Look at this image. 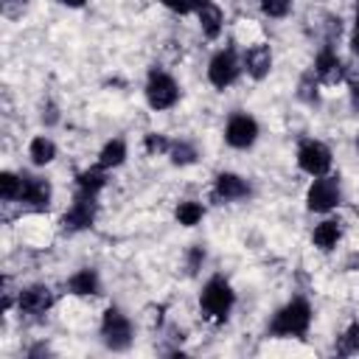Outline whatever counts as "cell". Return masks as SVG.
Listing matches in <instances>:
<instances>
[{"label":"cell","mask_w":359,"mask_h":359,"mask_svg":"<svg viewBox=\"0 0 359 359\" xmlns=\"http://www.w3.org/2000/svg\"><path fill=\"white\" fill-rule=\"evenodd\" d=\"M311 303L306 297H292L289 303H283L272 320H269V334L278 339H300L309 334L311 328Z\"/></svg>","instance_id":"cell-1"},{"label":"cell","mask_w":359,"mask_h":359,"mask_svg":"<svg viewBox=\"0 0 359 359\" xmlns=\"http://www.w3.org/2000/svg\"><path fill=\"white\" fill-rule=\"evenodd\" d=\"M236 306V292L224 275H210L199 292V311L213 323H227Z\"/></svg>","instance_id":"cell-2"},{"label":"cell","mask_w":359,"mask_h":359,"mask_svg":"<svg viewBox=\"0 0 359 359\" xmlns=\"http://www.w3.org/2000/svg\"><path fill=\"white\" fill-rule=\"evenodd\" d=\"M98 337H101V345L112 353H123L132 348L135 342V325L132 320L118 309V306H109L101 317V328H98Z\"/></svg>","instance_id":"cell-3"},{"label":"cell","mask_w":359,"mask_h":359,"mask_svg":"<svg viewBox=\"0 0 359 359\" xmlns=\"http://www.w3.org/2000/svg\"><path fill=\"white\" fill-rule=\"evenodd\" d=\"M143 95H146V104L154 112H163V109H171L180 101V84L163 67H151L149 76H146V84H143Z\"/></svg>","instance_id":"cell-4"},{"label":"cell","mask_w":359,"mask_h":359,"mask_svg":"<svg viewBox=\"0 0 359 359\" xmlns=\"http://www.w3.org/2000/svg\"><path fill=\"white\" fill-rule=\"evenodd\" d=\"M241 70H244V65H241V56H238L236 45H224L208 62V81L216 90H227V87H233L238 81Z\"/></svg>","instance_id":"cell-5"},{"label":"cell","mask_w":359,"mask_h":359,"mask_svg":"<svg viewBox=\"0 0 359 359\" xmlns=\"http://www.w3.org/2000/svg\"><path fill=\"white\" fill-rule=\"evenodd\" d=\"M342 202V185H339V177L334 174H323V177H314L309 191H306V208L311 213H328L334 210L337 205Z\"/></svg>","instance_id":"cell-6"},{"label":"cell","mask_w":359,"mask_h":359,"mask_svg":"<svg viewBox=\"0 0 359 359\" xmlns=\"http://www.w3.org/2000/svg\"><path fill=\"white\" fill-rule=\"evenodd\" d=\"M297 168L309 177H323L331 171V163H334V154L331 149L323 143V140H314V137H306L297 143Z\"/></svg>","instance_id":"cell-7"},{"label":"cell","mask_w":359,"mask_h":359,"mask_svg":"<svg viewBox=\"0 0 359 359\" xmlns=\"http://www.w3.org/2000/svg\"><path fill=\"white\" fill-rule=\"evenodd\" d=\"M95 216H98V196L76 191L70 208H67L65 216H62V230H65V233H81V230H90V227L95 224Z\"/></svg>","instance_id":"cell-8"},{"label":"cell","mask_w":359,"mask_h":359,"mask_svg":"<svg viewBox=\"0 0 359 359\" xmlns=\"http://www.w3.org/2000/svg\"><path fill=\"white\" fill-rule=\"evenodd\" d=\"M258 135H261V126H258V121H255L250 112H241V109H238V112H233V115L227 118V123H224V143H227L230 149L247 151V149L255 146Z\"/></svg>","instance_id":"cell-9"},{"label":"cell","mask_w":359,"mask_h":359,"mask_svg":"<svg viewBox=\"0 0 359 359\" xmlns=\"http://www.w3.org/2000/svg\"><path fill=\"white\" fill-rule=\"evenodd\" d=\"M17 202H20L22 208H28V210L42 213V210H48L50 202H53V185H50L45 177H39V174L22 171V188H20V199H17Z\"/></svg>","instance_id":"cell-10"},{"label":"cell","mask_w":359,"mask_h":359,"mask_svg":"<svg viewBox=\"0 0 359 359\" xmlns=\"http://www.w3.org/2000/svg\"><path fill=\"white\" fill-rule=\"evenodd\" d=\"M311 70H314V76L320 79V84H325V87H337V84H342L345 76H348V73H345V65H342V59H339V53L334 50V45H323V48L317 50Z\"/></svg>","instance_id":"cell-11"},{"label":"cell","mask_w":359,"mask_h":359,"mask_svg":"<svg viewBox=\"0 0 359 359\" xmlns=\"http://www.w3.org/2000/svg\"><path fill=\"white\" fill-rule=\"evenodd\" d=\"M210 196H213L216 202H244V199L252 196V185H250V180L241 177V174L222 171V174H216V180H213Z\"/></svg>","instance_id":"cell-12"},{"label":"cell","mask_w":359,"mask_h":359,"mask_svg":"<svg viewBox=\"0 0 359 359\" xmlns=\"http://www.w3.org/2000/svg\"><path fill=\"white\" fill-rule=\"evenodd\" d=\"M53 292L45 283H28L17 292V311L28 314V317H42L45 311H50L53 306Z\"/></svg>","instance_id":"cell-13"},{"label":"cell","mask_w":359,"mask_h":359,"mask_svg":"<svg viewBox=\"0 0 359 359\" xmlns=\"http://www.w3.org/2000/svg\"><path fill=\"white\" fill-rule=\"evenodd\" d=\"M272 62H275L272 48L264 45V42L250 45V48L244 50V56H241V65H244V70H247V76H250L252 81H264V79L272 73Z\"/></svg>","instance_id":"cell-14"},{"label":"cell","mask_w":359,"mask_h":359,"mask_svg":"<svg viewBox=\"0 0 359 359\" xmlns=\"http://www.w3.org/2000/svg\"><path fill=\"white\" fill-rule=\"evenodd\" d=\"M65 289L76 297H93V294H101V275L98 269L93 266H81L76 269L67 280H65Z\"/></svg>","instance_id":"cell-15"},{"label":"cell","mask_w":359,"mask_h":359,"mask_svg":"<svg viewBox=\"0 0 359 359\" xmlns=\"http://www.w3.org/2000/svg\"><path fill=\"white\" fill-rule=\"evenodd\" d=\"M196 20H199V31L205 39H219L224 28V11L216 0H202L196 8Z\"/></svg>","instance_id":"cell-16"},{"label":"cell","mask_w":359,"mask_h":359,"mask_svg":"<svg viewBox=\"0 0 359 359\" xmlns=\"http://www.w3.org/2000/svg\"><path fill=\"white\" fill-rule=\"evenodd\" d=\"M126 157H129L126 140H123V137H109V140L101 146V151H98V157H95V165L104 168V171H112V168L123 165Z\"/></svg>","instance_id":"cell-17"},{"label":"cell","mask_w":359,"mask_h":359,"mask_svg":"<svg viewBox=\"0 0 359 359\" xmlns=\"http://www.w3.org/2000/svg\"><path fill=\"white\" fill-rule=\"evenodd\" d=\"M339 238H342V224H339V219H323V222L314 224V230H311V244H314L317 250H323V252H331V250L339 244Z\"/></svg>","instance_id":"cell-18"},{"label":"cell","mask_w":359,"mask_h":359,"mask_svg":"<svg viewBox=\"0 0 359 359\" xmlns=\"http://www.w3.org/2000/svg\"><path fill=\"white\" fill-rule=\"evenodd\" d=\"M28 157H31V163H34L36 168L50 165V163L56 160V143H53L48 135H36V137H31V143H28Z\"/></svg>","instance_id":"cell-19"},{"label":"cell","mask_w":359,"mask_h":359,"mask_svg":"<svg viewBox=\"0 0 359 359\" xmlns=\"http://www.w3.org/2000/svg\"><path fill=\"white\" fill-rule=\"evenodd\" d=\"M104 188H107V171H104V168L90 165V168H84V171L76 174V191L98 196Z\"/></svg>","instance_id":"cell-20"},{"label":"cell","mask_w":359,"mask_h":359,"mask_svg":"<svg viewBox=\"0 0 359 359\" xmlns=\"http://www.w3.org/2000/svg\"><path fill=\"white\" fill-rule=\"evenodd\" d=\"M320 79L314 76V70H306L297 81V98L306 104V107H320L323 104V93H320Z\"/></svg>","instance_id":"cell-21"},{"label":"cell","mask_w":359,"mask_h":359,"mask_svg":"<svg viewBox=\"0 0 359 359\" xmlns=\"http://www.w3.org/2000/svg\"><path fill=\"white\" fill-rule=\"evenodd\" d=\"M174 219H177L182 227H196V224L205 219V208H202V202H196V199H182V202L174 208Z\"/></svg>","instance_id":"cell-22"},{"label":"cell","mask_w":359,"mask_h":359,"mask_svg":"<svg viewBox=\"0 0 359 359\" xmlns=\"http://www.w3.org/2000/svg\"><path fill=\"white\" fill-rule=\"evenodd\" d=\"M165 157L171 160V165L185 168V165H194V163H196L199 151H196V146H194L191 140H171V149H168Z\"/></svg>","instance_id":"cell-23"},{"label":"cell","mask_w":359,"mask_h":359,"mask_svg":"<svg viewBox=\"0 0 359 359\" xmlns=\"http://www.w3.org/2000/svg\"><path fill=\"white\" fill-rule=\"evenodd\" d=\"M337 353H342V356H356L359 353V320L348 323V328L337 337Z\"/></svg>","instance_id":"cell-24"},{"label":"cell","mask_w":359,"mask_h":359,"mask_svg":"<svg viewBox=\"0 0 359 359\" xmlns=\"http://www.w3.org/2000/svg\"><path fill=\"white\" fill-rule=\"evenodd\" d=\"M20 188H22V174L14 171H0V199L3 202H17L20 199Z\"/></svg>","instance_id":"cell-25"},{"label":"cell","mask_w":359,"mask_h":359,"mask_svg":"<svg viewBox=\"0 0 359 359\" xmlns=\"http://www.w3.org/2000/svg\"><path fill=\"white\" fill-rule=\"evenodd\" d=\"M258 3V8L269 17V20H283V17H289L292 14V6H294V0H255Z\"/></svg>","instance_id":"cell-26"},{"label":"cell","mask_w":359,"mask_h":359,"mask_svg":"<svg viewBox=\"0 0 359 359\" xmlns=\"http://www.w3.org/2000/svg\"><path fill=\"white\" fill-rule=\"evenodd\" d=\"M143 149H146L149 157H160V154H168L171 140H168L163 132H149V135L143 137Z\"/></svg>","instance_id":"cell-27"},{"label":"cell","mask_w":359,"mask_h":359,"mask_svg":"<svg viewBox=\"0 0 359 359\" xmlns=\"http://www.w3.org/2000/svg\"><path fill=\"white\" fill-rule=\"evenodd\" d=\"M202 0H160L163 8H168L171 14H180V17H188V14H196Z\"/></svg>","instance_id":"cell-28"},{"label":"cell","mask_w":359,"mask_h":359,"mask_svg":"<svg viewBox=\"0 0 359 359\" xmlns=\"http://www.w3.org/2000/svg\"><path fill=\"white\" fill-rule=\"evenodd\" d=\"M25 6H28V0H0V11L6 20H20Z\"/></svg>","instance_id":"cell-29"},{"label":"cell","mask_w":359,"mask_h":359,"mask_svg":"<svg viewBox=\"0 0 359 359\" xmlns=\"http://www.w3.org/2000/svg\"><path fill=\"white\" fill-rule=\"evenodd\" d=\"M202 264H205V247H202V244H194V247L188 250V258H185V266H188V272H191V275H196Z\"/></svg>","instance_id":"cell-30"},{"label":"cell","mask_w":359,"mask_h":359,"mask_svg":"<svg viewBox=\"0 0 359 359\" xmlns=\"http://www.w3.org/2000/svg\"><path fill=\"white\" fill-rule=\"evenodd\" d=\"M348 45H351V53L359 59V6L353 11V25H351V34H348Z\"/></svg>","instance_id":"cell-31"},{"label":"cell","mask_w":359,"mask_h":359,"mask_svg":"<svg viewBox=\"0 0 359 359\" xmlns=\"http://www.w3.org/2000/svg\"><path fill=\"white\" fill-rule=\"evenodd\" d=\"M56 121H59V109H56L53 104H45V107H42V123L53 126Z\"/></svg>","instance_id":"cell-32"},{"label":"cell","mask_w":359,"mask_h":359,"mask_svg":"<svg viewBox=\"0 0 359 359\" xmlns=\"http://www.w3.org/2000/svg\"><path fill=\"white\" fill-rule=\"evenodd\" d=\"M348 101H351V109L359 112V81H348Z\"/></svg>","instance_id":"cell-33"},{"label":"cell","mask_w":359,"mask_h":359,"mask_svg":"<svg viewBox=\"0 0 359 359\" xmlns=\"http://www.w3.org/2000/svg\"><path fill=\"white\" fill-rule=\"evenodd\" d=\"M45 353H50L48 345H34V348H28V356H45Z\"/></svg>","instance_id":"cell-34"},{"label":"cell","mask_w":359,"mask_h":359,"mask_svg":"<svg viewBox=\"0 0 359 359\" xmlns=\"http://www.w3.org/2000/svg\"><path fill=\"white\" fill-rule=\"evenodd\" d=\"M59 3H62V6H67V8H81L87 0H59Z\"/></svg>","instance_id":"cell-35"},{"label":"cell","mask_w":359,"mask_h":359,"mask_svg":"<svg viewBox=\"0 0 359 359\" xmlns=\"http://www.w3.org/2000/svg\"><path fill=\"white\" fill-rule=\"evenodd\" d=\"M356 149H359V132H356Z\"/></svg>","instance_id":"cell-36"}]
</instances>
